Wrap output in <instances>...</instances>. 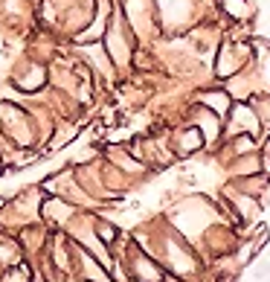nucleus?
<instances>
[{"label":"nucleus","mask_w":270,"mask_h":282,"mask_svg":"<svg viewBox=\"0 0 270 282\" xmlns=\"http://www.w3.org/2000/svg\"><path fill=\"white\" fill-rule=\"evenodd\" d=\"M224 3H227V9H230L233 15H247V12H250L244 0H224Z\"/></svg>","instance_id":"f257e3e1"}]
</instances>
